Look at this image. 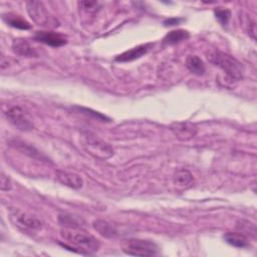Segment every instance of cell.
I'll list each match as a JSON object with an SVG mask.
<instances>
[{
    "label": "cell",
    "instance_id": "obj_1",
    "mask_svg": "<svg viewBox=\"0 0 257 257\" xmlns=\"http://www.w3.org/2000/svg\"><path fill=\"white\" fill-rule=\"evenodd\" d=\"M61 237L67 244H61L64 248L75 251L79 254H93L99 249V241L84 231H78L77 228H64L60 231Z\"/></svg>",
    "mask_w": 257,
    "mask_h": 257
},
{
    "label": "cell",
    "instance_id": "obj_2",
    "mask_svg": "<svg viewBox=\"0 0 257 257\" xmlns=\"http://www.w3.org/2000/svg\"><path fill=\"white\" fill-rule=\"evenodd\" d=\"M207 57L211 63L220 67L232 79L240 80L244 75V67L232 55L218 49L211 50L207 53Z\"/></svg>",
    "mask_w": 257,
    "mask_h": 257
},
{
    "label": "cell",
    "instance_id": "obj_3",
    "mask_svg": "<svg viewBox=\"0 0 257 257\" xmlns=\"http://www.w3.org/2000/svg\"><path fill=\"white\" fill-rule=\"evenodd\" d=\"M80 142L82 148L94 158L106 160L113 156V149L107 143L89 132L82 133Z\"/></svg>",
    "mask_w": 257,
    "mask_h": 257
},
{
    "label": "cell",
    "instance_id": "obj_4",
    "mask_svg": "<svg viewBox=\"0 0 257 257\" xmlns=\"http://www.w3.org/2000/svg\"><path fill=\"white\" fill-rule=\"evenodd\" d=\"M122 251L133 256H155L159 254V246L150 240L131 238L121 244Z\"/></svg>",
    "mask_w": 257,
    "mask_h": 257
},
{
    "label": "cell",
    "instance_id": "obj_5",
    "mask_svg": "<svg viewBox=\"0 0 257 257\" xmlns=\"http://www.w3.org/2000/svg\"><path fill=\"white\" fill-rule=\"evenodd\" d=\"M26 9L30 18L38 25L47 27H56L59 25L58 20L48 12L44 4L40 1L26 2Z\"/></svg>",
    "mask_w": 257,
    "mask_h": 257
},
{
    "label": "cell",
    "instance_id": "obj_6",
    "mask_svg": "<svg viewBox=\"0 0 257 257\" xmlns=\"http://www.w3.org/2000/svg\"><path fill=\"white\" fill-rule=\"evenodd\" d=\"M7 118L20 131H31L33 128L32 121L27 117L24 109L20 106H12L5 112Z\"/></svg>",
    "mask_w": 257,
    "mask_h": 257
},
{
    "label": "cell",
    "instance_id": "obj_7",
    "mask_svg": "<svg viewBox=\"0 0 257 257\" xmlns=\"http://www.w3.org/2000/svg\"><path fill=\"white\" fill-rule=\"evenodd\" d=\"M11 218L18 227L29 230H40L43 226V223L40 219L25 212L14 210L11 213Z\"/></svg>",
    "mask_w": 257,
    "mask_h": 257
},
{
    "label": "cell",
    "instance_id": "obj_8",
    "mask_svg": "<svg viewBox=\"0 0 257 257\" xmlns=\"http://www.w3.org/2000/svg\"><path fill=\"white\" fill-rule=\"evenodd\" d=\"M34 39L51 47H59L67 42L64 35L53 31H37L34 35Z\"/></svg>",
    "mask_w": 257,
    "mask_h": 257
},
{
    "label": "cell",
    "instance_id": "obj_9",
    "mask_svg": "<svg viewBox=\"0 0 257 257\" xmlns=\"http://www.w3.org/2000/svg\"><path fill=\"white\" fill-rule=\"evenodd\" d=\"M171 131L176 136V138H178L180 140L192 139L198 133L197 126L190 121L174 122L171 125Z\"/></svg>",
    "mask_w": 257,
    "mask_h": 257
},
{
    "label": "cell",
    "instance_id": "obj_10",
    "mask_svg": "<svg viewBox=\"0 0 257 257\" xmlns=\"http://www.w3.org/2000/svg\"><path fill=\"white\" fill-rule=\"evenodd\" d=\"M151 46H152V43H146V44L136 46V47L128 49V50L122 52L121 54L115 56L114 60L118 61V62H130V61L136 60V59L144 56L150 50Z\"/></svg>",
    "mask_w": 257,
    "mask_h": 257
},
{
    "label": "cell",
    "instance_id": "obj_11",
    "mask_svg": "<svg viewBox=\"0 0 257 257\" xmlns=\"http://www.w3.org/2000/svg\"><path fill=\"white\" fill-rule=\"evenodd\" d=\"M56 179L62 185L72 188V189H80L83 185L82 178L79 175L71 173V172L57 170L56 171Z\"/></svg>",
    "mask_w": 257,
    "mask_h": 257
},
{
    "label": "cell",
    "instance_id": "obj_12",
    "mask_svg": "<svg viewBox=\"0 0 257 257\" xmlns=\"http://www.w3.org/2000/svg\"><path fill=\"white\" fill-rule=\"evenodd\" d=\"M92 227L96 232H98L101 236L105 238H115L118 236L117 228L105 220H101V219L94 220L92 223Z\"/></svg>",
    "mask_w": 257,
    "mask_h": 257
},
{
    "label": "cell",
    "instance_id": "obj_13",
    "mask_svg": "<svg viewBox=\"0 0 257 257\" xmlns=\"http://www.w3.org/2000/svg\"><path fill=\"white\" fill-rule=\"evenodd\" d=\"M12 50L15 54L23 57H36L37 52L25 39H14L12 42Z\"/></svg>",
    "mask_w": 257,
    "mask_h": 257
},
{
    "label": "cell",
    "instance_id": "obj_14",
    "mask_svg": "<svg viewBox=\"0 0 257 257\" xmlns=\"http://www.w3.org/2000/svg\"><path fill=\"white\" fill-rule=\"evenodd\" d=\"M223 238L228 244L237 248H248L250 245L248 238L243 233L227 232L224 234Z\"/></svg>",
    "mask_w": 257,
    "mask_h": 257
},
{
    "label": "cell",
    "instance_id": "obj_15",
    "mask_svg": "<svg viewBox=\"0 0 257 257\" xmlns=\"http://www.w3.org/2000/svg\"><path fill=\"white\" fill-rule=\"evenodd\" d=\"M187 68L196 75H203L206 71L203 60L197 55H189L186 59Z\"/></svg>",
    "mask_w": 257,
    "mask_h": 257
},
{
    "label": "cell",
    "instance_id": "obj_16",
    "mask_svg": "<svg viewBox=\"0 0 257 257\" xmlns=\"http://www.w3.org/2000/svg\"><path fill=\"white\" fill-rule=\"evenodd\" d=\"M10 145H11L13 148H15L16 150H18V151H20V152H23V154L28 155V156L31 157V158L40 159L41 161H42V160H47L44 156L40 155V153H39L36 149H34V148L31 147V146L26 145V144L23 143V142H20V141H17V140H13V141L10 142Z\"/></svg>",
    "mask_w": 257,
    "mask_h": 257
},
{
    "label": "cell",
    "instance_id": "obj_17",
    "mask_svg": "<svg viewBox=\"0 0 257 257\" xmlns=\"http://www.w3.org/2000/svg\"><path fill=\"white\" fill-rule=\"evenodd\" d=\"M190 36L189 31L184 30V29H178V30H173L169 32L163 39V43L166 45H173L177 44L183 40L188 39Z\"/></svg>",
    "mask_w": 257,
    "mask_h": 257
},
{
    "label": "cell",
    "instance_id": "obj_18",
    "mask_svg": "<svg viewBox=\"0 0 257 257\" xmlns=\"http://www.w3.org/2000/svg\"><path fill=\"white\" fill-rule=\"evenodd\" d=\"M173 182L178 187H187L193 182V175L190 171L181 169L176 172Z\"/></svg>",
    "mask_w": 257,
    "mask_h": 257
},
{
    "label": "cell",
    "instance_id": "obj_19",
    "mask_svg": "<svg viewBox=\"0 0 257 257\" xmlns=\"http://www.w3.org/2000/svg\"><path fill=\"white\" fill-rule=\"evenodd\" d=\"M3 19L12 27L14 28H17V29H21V30H28L30 29V24L25 20L23 19L22 17H20L19 15H7V16H4Z\"/></svg>",
    "mask_w": 257,
    "mask_h": 257
},
{
    "label": "cell",
    "instance_id": "obj_20",
    "mask_svg": "<svg viewBox=\"0 0 257 257\" xmlns=\"http://www.w3.org/2000/svg\"><path fill=\"white\" fill-rule=\"evenodd\" d=\"M215 16L222 26H226L229 23L231 11L229 9H217L215 10Z\"/></svg>",
    "mask_w": 257,
    "mask_h": 257
},
{
    "label": "cell",
    "instance_id": "obj_21",
    "mask_svg": "<svg viewBox=\"0 0 257 257\" xmlns=\"http://www.w3.org/2000/svg\"><path fill=\"white\" fill-rule=\"evenodd\" d=\"M74 109H77L79 112H81V113H83V114H86V115H89V116H92V117H94V118H96V119H99V120H109V118L108 117H106L105 115H103V114H101L100 112H97V111H95V110H92V109H90V108H87V107H82V106H74L73 107Z\"/></svg>",
    "mask_w": 257,
    "mask_h": 257
},
{
    "label": "cell",
    "instance_id": "obj_22",
    "mask_svg": "<svg viewBox=\"0 0 257 257\" xmlns=\"http://www.w3.org/2000/svg\"><path fill=\"white\" fill-rule=\"evenodd\" d=\"M0 188L2 191H9L12 188L10 179L8 177H6L3 173L1 174V177H0Z\"/></svg>",
    "mask_w": 257,
    "mask_h": 257
},
{
    "label": "cell",
    "instance_id": "obj_23",
    "mask_svg": "<svg viewBox=\"0 0 257 257\" xmlns=\"http://www.w3.org/2000/svg\"><path fill=\"white\" fill-rule=\"evenodd\" d=\"M184 19L183 18H177V17H173V18H168L164 21V25L165 26H175L180 24L181 22H183Z\"/></svg>",
    "mask_w": 257,
    "mask_h": 257
},
{
    "label": "cell",
    "instance_id": "obj_24",
    "mask_svg": "<svg viewBox=\"0 0 257 257\" xmlns=\"http://www.w3.org/2000/svg\"><path fill=\"white\" fill-rule=\"evenodd\" d=\"M78 4L86 10H91V8H93V6H97V2H90V1H82V2H79Z\"/></svg>",
    "mask_w": 257,
    "mask_h": 257
}]
</instances>
